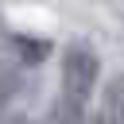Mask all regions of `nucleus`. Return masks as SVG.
Returning a JSON list of instances; mask_svg holds the SVG:
<instances>
[{"label":"nucleus","instance_id":"1","mask_svg":"<svg viewBox=\"0 0 124 124\" xmlns=\"http://www.w3.org/2000/svg\"><path fill=\"white\" fill-rule=\"evenodd\" d=\"M97 78H101V58L89 43L74 39L62 50V89L58 97L74 101V105H89L97 93Z\"/></svg>","mask_w":124,"mask_h":124},{"label":"nucleus","instance_id":"2","mask_svg":"<svg viewBox=\"0 0 124 124\" xmlns=\"http://www.w3.org/2000/svg\"><path fill=\"white\" fill-rule=\"evenodd\" d=\"M93 124H124V74H112L101 89Z\"/></svg>","mask_w":124,"mask_h":124},{"label":"nucleus","instance_id":"3","mask_svg":"<svg viewBox=\"0 0 124 124\" xmlns=\"http://www.w3.org/2000/svg\"><path fill=\"white\" fill-rule=\"evenodd\" d=\"M8 43H12V50L19 54V66H35V62H43V58L50 54V43H46V39H35V35H12Z\"/></svg>","mask_w":124,"mask_h":124}]
</instances>
